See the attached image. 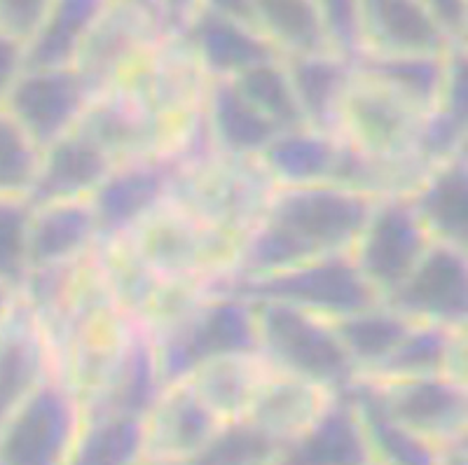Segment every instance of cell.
I'll return each mask as SVG.
<instances>
[{"label":"cell","mask_w":468,"mask_h":465,"mask_svg":"<svg viewBox=\"0 0 468 465\" xmlns=\"http://www.w3.org/2000/svg\"><path fill=\"white\" fill-rule=\"evenodd\" d=\"M370 213L373 199L361 190L324 183L291 187L271 204L262 227L249 238L246 271L265 276L342 253L356 244Z\"/></svg>","instance_id":"1"},{"label":"cell","mask_w":468,"mask_h":465,"mask_svg":"<svg viewBox=\"0 0 468 465\" xmlns=\"http://www.w3.org/2000/svg\"><path fill=\"white\" fill-rule=\"evenodd\" d=\"M258 346L291 376L314 386L346 388L354 381L356 365L351 363L335 328L324 316L286 301L261 300L256 307Z\"/></svg>","instance_id":"2"},{"label":"cell","mask_w":468,"mask_h":465,"mask_svg":"<svg viewBox=\"0 0 468 465\" xmlns=\"http://www.w3.org/2000/svg\"><path fill=\"white\" fill-rule=\"evenodd\" d=\"M250 300L286 301L319 316H349L378 307L379 292L367 283L356 262L342 253L309 259L304 265L250 276L239 286Z\"/></svg>","instance_id":"3"},{"label":"cell","mask_w":468,"mask_h":465,"mask_svg":"<svg viewBox=\"0 0 468 465\" xmlns=\"http://www.w3.org/2000/svg\"><path fill=\"white\" fill-rule=\"evenodd\" d=\"M101 87V82L78 66L22 69L3 100V108L33 143L45 150L75 129Z\"/></svg>","instance_id":"4"},{"label":"cell","mask_w":468,"mask_h":465,"mask_svg":"<svg viewBox=\"0 0 468 465\" xmlns=\"http://www.w3.org/2000/svg\"><path fill=\"white\" fill-rule=\"evenodd\" d=\"M258 349L256 309L241 300L213 301L174 328L157 355L160 379L181 381L195 367L220 355H249Z\"/></svg>","instance_id":"5"},{"label":"cell","mask_w":468,"mask_h":465,"mask_svg":"<svg viewBox=\"0 0 468 465\" xmlns=\"http://www.w3.org/2000/svg\"><path fill=\"white\" fill-rule=\"evenodd\" d=\"M78 439V405L66 388L40 381L0 426V463L48 465Z\"/></svg>","instance_id":"6"},{"label":"cell","mask_w":468,"mask_h":465,"mask_svg":"<svg viewBox=\"0 0 468 465\" xmlns=\"http://www.w3.org/2000/svg\"><path fill=\"white\" fill-rule=\"evenodd\" d=\"M356 267L379 295H391L431 244L412 201L391 199L373 208L356 238Z\"/></svg>","instance_id":"7"},{"label":"cell","mask_w":468,"mask_h":465,"mask_svg":"<svg viewBox=\"0 0 468 465\" xmlns=\"http://www.w3.org/2000/svg\"><path fill=\"white\" fill-rule=\"evenodd\" d=\"M388 307L410 321L462 325L468 312V267L463 248L429 244L408 279L388 295Z\"/></svg>","instance_id":"8"},{"label":"cell","mask_w":468,"mask_h":465,"mask_svg":"<svg viewBox=\"0 0 468 465\" xmlns=\"http://www.w3.org/2000/svg\"><path fill=\"white\" fill-rule=\"evenodd\" d=\"M157 33H166L160 19L141 0H108L87 31L75 64L106 85L120 66H129Z\"/></svg>","instance_id":"9"},{"label":"cell","mask_w":468,"mask_h":465,"mask_svg":"<svg viewBox=\"0 0 468 465\" xmlns=\"http://www.w3.org/2000/svg\"><path fill=\"white\" fill-rule=\"evenodd\" d=\"M391 418L421 439H452L466 423V391L462 381L433 376H405L378 388Z\"/></svg>","instance_id":"10"},{"label":"cell","mask_w":468,"mask_h":465,"mask_svg":"<svg viewBox=\"0 0 468 465\" xmlns=\"http://www.w3.org/2000/svg\"><path fill=\"white\" fill-rule=\"evenodd\" d=\"M356 22L361 52L442 57L459 45L421 0H356Z\"/></svg>","instance_id":"11"},{"label":"cell","mask_w":468,"mask_h":465,"mask_svg":"<svg viewBox=\"0 0 468 465\" xmlns=\"http://www.w3.org/2000/svg\"><path fill=\"white\" fill-rule=\"evenodd\" d=\"M112 171V157L80 129H70L43 150L27 192L33 208L94 192Z\"/></svg>","instance_id":"12"},{"label":"cell","mask_w":468,"mask_h":465,"mask_svg":"<svg viewBox=\"0 0 468 465\" xmlns=\"http://www.w3.org/2000/svg\"><path fill=\"white\" fill-rule=\"evenodd\" d=\"M361 82L351 79L342 100V117L349 120L354 138L373 154H394L412 141L417 143L415 108L400 99L396 91L375 79L358 75Z\"/></svg>","instance_id":"13"},{"label":"cell","mask_w":468,"mask_h":465,"mask_svg":"<svg viewBox=\"0 0 468 465\" xmlns=\"http://www.w3.org/2000/svg\"><path fill=\"white\" fill-rule=\"evenodd\" d=\"M181 36L187 37L202 64L220 78H234L250 66L283 58V54L262 33L207 7H199L192 15Z\"/></svg>","instance_id":"14"},{"label":"cell","mask_w":468,"mask_h":465,"mask_svg":"<svg viewBox=\"0 0 468 465\" xmlns=\"http://www.w3.org/2000/svg\"><path fill=\"white\" fill-rule=\"evenodd\" d=\"M373 454L351 397L321 409L319 417L279 451L282 460L300 465L366 463L373 459Z\"/></svg>","instance_id":"15"},{"label":"cell","mask_w":468,"mask_h":465,"mask_svg":"<svg viewBox=\"0 0 468 465\" xmlns=\"http://www.w3.org/2000/svg\"><path fill=\"white\" fill-rule=\"evenodd\" d=\"M171 178L166 162H139L122 171H111L108 178L94 190L91 211L96 229L117 234L132 227L165 195Z\"/></svg>","instance_id":"16"},{"label":"cell","mask_w":468,"mask_h":465,"mask_svg":"<svg viewBox=\"0 0 468 465\" xmlns=\"http://www.w3.org/2000/svg\"><path fill=\"white\" fill-rule=\"evenodd\" d=\"M452 52V49H450ZM358 75L370 78L379 85L408 100L420 112H431L441 103L447 82L450 54H373L358 52L351 58Z\"/></svg>","instance_id":"17"},{"label":"cell","mask_w":468,"mask_h":465,"mask_svg":"<svg viewBox=\"0 0 468 465\" xmlns=\"http://www.w3.org/2000/svg\"><path fill=\"white\" fill-rule=\"evenodd\" d=\"M45 354L28 307H15L0 322V426L43 381Z\"/></svg>","instance_id":"18"},{"label":"cell","mask_w":468,"mask_h":465,"mask_svg":"<svg viewBox=\"0 0 468 465\" xmlns=\"http://www.w3.org/2000/svg\"><path fill=\"white\" fill-rule=\"evenodd\" d=\"M283 61L304 122L328 132L337 117H342V100L351 82V58L342 54L337 57V52H321L283 57Z\"/></svg>","instance_id":"19"},{"label":"cell","mask_w":468,"mask_h":465,"mask_svg":"<svg viewBox=\"0 0 468 465\" xmlns=\"http://www.w3.org/2000/svg\"><path fill=\"white\" fill-rule=\"evenodd\" d=\"M108 0H52L40 26L24 43V69L73 66L87 31Z\"/></svg>","instance_id":"20"},{"label":"cell","mask_w":468,"mask_h":465,"mask_svg":"<svg viewBox=\"0 0 468 465\" xmlns=\"http://www.w3.org/2000/svg\"><path fill=\"white\" fill-rule=\"evenodd\" d=\"M94 232V211L85 201L69 199L33 208L28 225V271L69 262L90 244Z\"/></svg>","instance_id":"21"},{"label":"cell","mask_w":468,"mask_h":465,"mask_svg":"<svg viewBox=\"0 0 468 465\" xmlns=\"http://www.w3.org/2000/svg\"><path fill=\"white\" fill-rule=\"evenodd\" d=\"M256 26L283 57L337 52L316 0H249Z\"/></svg>","instance_id":"22"},{"label":"cell","mask_w":468,"mask_h":465,"mask_svg":"<svg viewBox=\"0 0 468 465\" xmlns=\"http://www.w3.org/2000/svg\"><path fill=\"white\" fill-rule=\"evenodd\" d=\"M417 216L421 217L429 234L441 241L463 248L466 244L468 213V174L463 157H450L445 169L429 180V185L412 199Z\"/></svg>","instance_id":"23"},{"label":"cell","mask_w":468,"mask_h":465,"mask_svg":"<svg viewBox=\"0 0 468 465\" xmlns=\"http://www.w3.org/2000/svg\"><path fill=\"white\" fill-rule=\"evenodd\" d=\"M250 421L282 442H291L298 438L309 423L319 417L324 407L316 405L314 384L292 376V379L271 381L267 386L258 388L250 397Z\"/></svg>","instance_id":"24"},{"label":"cell","mask_w":468,"mask_h":465,"mask_svg":"<svg viewBox=\"0 0 468 465\" xmlns=\"http://www.w3.org/2000/svg\"><path fill=\"white\" fill-rule=\"evenodd\" d=\"M154 442L165 454L195 459L216 433V417L192 388H176L165 405L154 402Z\"/></svg>","instance_id":"25"},{"label":"cell","mask_w":468,"mask_h":465,"mask_svg":"<svg viewBox=\"0 0 468 465\" xmlns=\"http://www.w3.org/2000/svg\"><path fill=\"white\" fill-rule=\"evenodd\" d=\"M340 145L324 133H309L303 129L282 132L265 150L267 166L279 180L291 187L316 185L333 180Z\"/></svg>","instance_id":"26"},{"label":"cell","mask_w":468,"mask_h":465,"mask_svg":"<svg viewBox=\"0 0 468 465\" xmlns=\"http://www.w3.org/2000/svg\"><path fill=\"white\" fill-rule=\"evenodd\" d=\"M211 117L218 138L232 153H265L267 145L282 133V129L262 115L232 82L225 78L211 91Z\"/></svg>","instance_id":"27"},{"label":"cell","mask_w":468,"mask_h":465,"mask_svg":"<svg viewBox=\"0 0 468 465\" xmlns=\"http://www.w3.org/2000/svg\"><path fill=\"white\" fill-rule=\"evenodd\" d=\"M160 367L157 355L144 342H133L122 355L112 376L106 402L96 412L99 417H139L145 418L154 402L160 400Z\"/></svg>","instance_id":"28"},{"label":"cell","mask_w":468,"mask_h":465,"mask_svg":"<svg viewBox=\"0 0 468 465\" xmlns=\"http://www.w3.org/2000/svg\"><path fill=\"white\" fill-rule=\"evenodd\" d=\"M354 407H356L358 418L366 428L367 439L373 451L382 454L387 460L410 465H429L433 460L431 444L426 439L410 433L405 426H400L391 414L384 409L378 391L370 384H354L349 393Z\"/></svg>","instance_id":"29"},{"label":"cell","mask_w":468,"mask_h":465,"mask_svg":"<svg viewBox=\"0 0 468 465\" xmlns=\"http://www.w3.org/2000/svg\"><path fill=\"white\" fill-rule=\"evenodd\" d=\"M412 325L415 322L394 309L384 312V309L370 307L366 312L340 316L333 328H335L340 342L345 343L354 365L379 367Z\"/></svg>","instance_id":"30"},{"label":"cell","mask_w":468,"mask_h":465,"mask_svg":"<svg viewBox=\"0 0 468 465\" xmlns=\"http://www.w3.org/2000/svg\"><path fill=\"white\" fill-rule=\"evenodd\" d=\"M282 61L283 58L250 66L234 75L232 82L282 132H292V129L303 127L304 115L300 111L291 78H288L286 69H282Z\"/></svg>","instance_id":"31"},{"label":"cell","mask_w":468,"mask_h":465,"mask_svg":"<svg viewBox=\"0 0 468 465\" xmlns=\"http://www.w3.org/2000/svg\"><path fill=\"white\" fill-rule=\"evenodd\" d=\"M244 358L246 355H220L207 360L187 375L195 379V396L211 409L216 418L232 417L250 405L256 388Z\"/></svg>","instance_id":"32"},{"label":"cell","mask_w":468,"mask_h":465,"mask_svg":"<svg viewBox=\"0 0 468 465\" xmlns=\"http://www.w3.org/2000/svg\"><path fill=\"white\" fill-rule=\"evenodd\" d=\"M452 334L441 322L412 325L400 339L379 370L382 375L405 379V376H433L452 365Z\"/></svg>","instance_id":"33"},{"label":"cell","mask_w":468,"mask_h":465,"mask_svg":"<svg viewBox=\"0 0 468 465\" xmlns=\"http://www.w3.org/2000/svg\"><path fill=\"white\" fill-rule=\"evenodd\" d=\"M145 447V421L139 417H99L75 439L73 460L87 465L132 463Z\"/></svg>","instance_id":"34"},{"label":"cell","mask_w":468,"mask_h":465,"mask_svg":"<svg viewBox=\"0 0 468 465\" xmlns=\"http://www.w3.org/2000/svg\"><path fill=\"white\" fill-rule=\"evenodd\" d=\"M87 106L75 127L91 136L112 159L122 153H139L150 143V122L127 100H96Z\"/></svg>","instance_id":"35"},{"label":"cell","mask_w":468,"mask_h":465,"mask_svg":"<svg viewBox=\"0 0 468 465\" xmlns=\"http://www.w3.org/2000/svg\"><path fill=\"white\" fill-rule=\"evenodd\" d=\"M33 206L24 195H0V283L24 291L28 279V225Z\"/></svg>","instance_id":"36"},{"label":"cell","mask_w":468,"mask_h":465,"mask_svg":"<svg viewBox=\"0 0 468 465\" xmlns=\"http://www.w3.org/2000/svg\"><path fill=\"white\" fill-rule=\"evenodd\" d=\"M279 451L282 442L249 418V421H232L223 430H216L192 460L213 465L262 463L271 456H279Z\"/></svg>","instance_id":"37"},{"label":"cell","mask_w":468,"mask_h":465,"mask_svg":"<svg viewBox=\"0 0 468 465\" xmlns=\"http://www.w3.org/2000/svg\"><path fill=\"white\" fill-rule=\"evenodd\" d=\"M40 154L43 150L0 106V195L27 196L40 164Z\"/></svg>","instance_id":"38"},{"label":"cell","mask_w":468,"mask_h":465,"mask_svg":"<svg viewBox=\"0 0 468 465\" xmlns=\"http://www.w3.org/2000/svg\"><path fill=\"white\" fill-rule=\"evenodd\" d=\"M463 132H466V117L436 106L431 112H426V122L420 124L417 148L426 162L450 159L462 145Z\"/></svg>","instance_id":"39"},{"label":"cell","mask_w":468,"mask_h":465,"mask_svg":"<svg viewBox=\"0 0 468 465\" xmlns=\"http://www.w3.org/2000/svg\"><path fill=\"white\" fill-rule=\"evenodd\" d=\"M330 43L342 57L354 58L361 52L356 22V0H316Z\"/></svg>","instance_id":"40"},{"label":"cell","mask_w":468,"mask_h":465,"mask_svg":"<svg viewBox=\"0 0 468 465\" xmlns=\"http://www.w3.org/2000/svg\"><path fill=\"white\" fill-rule=\"evenodd\" d=\"M148 255L166 269H181L197 258L190 234L178 225H160L148 234Z\"/></svg>","instance_id":"41"},{"label":"cell","mask_w":468,"mask_h":465,"mask_svg":"<svg viewBox=\"0 0 468 465\" xmlns=\"http://www.w3.org/2000/svg\"><path fill=\"white\" fill-rule=\"evenodd\" d=\"M52 0H0V31L27 43L48 15Z\"/></svg>","instance_id":"42"},{"label":"cell","mask_w":468,"mask_h":465,"mask_svg":"<svg viewBox=\"0 0 468 465\" xmlns=\"http://www.w3.org/2000/svg\"><path fill=\"white\" fill-rule=\"evenodd\" d=\"M421 5L431 12L433 19L441 24L442 31L452 37L454 43H463L468 22L466 0H421Z\"/></svg>","instance_id":"43"},{"label":"cell","mask_w":468,"mask_h":465,"mask_svg":"<svg viewBox=\"0 0 468 465\" xmlns=\"http://www.w3.org/2000/svg\"><path fill=\"white\" fill-rule=\"evenodd\" d=\"M144 3L154 12L166 33L181 36L192 15L199 10L202 0H144Z\"/></svg>","instance_id":"44"},{"label":"cell","mask_w":468,"mask_h":465,"mask_svg":"<svg viewBox=\"0 0 468 465\" xmlns=\"http://www.w3.org/2000/svg\"><path fill=\"white\" fill-rule=\"evenodd\" d=\"M22 69L24 43H19L16 37L0 31V106H3V100H5L12 82L16 79V75L22 73Z\"/></svg>","instance_id":"45"},{"label":"cell","mask_w":468,"mask_h":465,"mask_svg":"<svg viewBox=\"0 0 468 465\" xmlns=\"http://www.w3.org/2000/svg\"><path fill=\"white\" fill-rule=\"evenodd\" d=\"M12 295H15V292L0 283V322H3V318L7 316V312L12 309V304H15V301H12Z\"/></svg>","instance_id":"46"},{"label":"cell","mask_w":468,"mask_h":465,"mask_svg":"<svg viewBox=\"0 0 468 465\" xmlns=\"http://www.w3.org/2000/svg\"><path fill=\"white\" fill-rule=\"evenodd\" d=\"M141 3H144V0H141Z\"/></svg>","instance_id":"47"}]
</instances>
